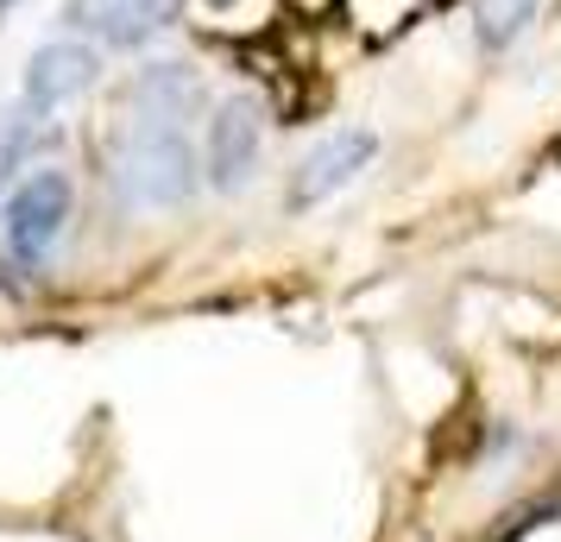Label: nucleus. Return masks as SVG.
Returning a JSON list of instances; mask_svg holds the SVG:
<instances>
[{
    "label": "nucleus",
    "instance_id": "1",
    "mask_svg": "<svg viewBox=\"0 0 561 542\" xmlns=\"http://www.w3.org/2000/svg\"><path fill=\"white\" fill-rule=\"evenodd\" d=\"M114 189L127 208H183L196 189H203V158L190 146L183 120H133L114 146Z\"/></svg>",
    "mask_w": 561,
    "mask_h": 542
},
{
    "label": "nucleus",
    "instance_id": "2",
    "mask_svg": "<svg viewBox=\"0 0 561 542\" xmlns=\"http://www.w3.org/2000/svg\"><path fill=\"white\" fill-rule=\"evenodd\" d=\"M70 215H77V177L64 164H38L32 177L13 183V196L0 203V246L20 272H45L70 233Z\"/></svg>",
    "mask_w": 561,
    "mask_h": 542
},
{
    "label": "nucleus",
    "instance_id": "3",
    "mask_svg": "<svg viewBox=\"0 0 561 542\" xmlns=\"http://www.w3.org/2000/svg\"><path fill=\"white\" fill-rule=\"evenodd\" d=\"M64 32L102 51H146L158 32L183 20V0H64Z\"/></svg>",
    "mask_w": 561,
    "mask_h": 542
},
{
    "label": "nucleus",
    "instance_id": "4",
    "mask_svg": "<svg viewBox=\"0 0 561 542\" xmlns=\"http://www.w3.org/2000/svg\"><path fill=\"white\" fill-rule=\"evenodd\" d=\"M259 152H265V114L247 95H228L203 127V183L221 196H240L259 171Z\"/></svg>",
    "mask_w": 561,
    "mask_h": 542
},
{
    "label": "nucleus",
    "instance_id": "5",
    "mask_svg": "<svg viewBox=\"0 0 561 542\" xmlns=\"http://www.w3.org/2000/svg\"><path fill=\"white\" fill-rule=\"evenodd\" d=\"M95 82H102V45L64 32V38H45V45L26 57V70H20V102L38 107V114H57V107L82 102Z\"/></svg>",
    "mask_w": 561,
    "mask_h": 542
},
{
    "label": "nucleus",
    "instance_id": "6",
    "mask_svg": "<svg viewBox=\"0 0 561 542\" xmlns=\"http://www.w3.org/2000/svg\"><path fill=\"white\" fill-rule=\"evenodd\" d=\"M379 158V132L373 127H341V132H329L316 152L290 171V189H284V203H290V215H309V208H322V203H334L347 183L366 171Z\"/></svg>",
    "mask_w": 561,
    "mask_h": 542
},
{
    "label": "nucleus",
    "instance_id": "7",
    "mask_svg": "<svg viewBox=\"0 0 561 542\" xmlns=\"http://www.w3.org/2000/svg\"><path fill=\"white\" fill-rule=\"evenodd\" d=\"M133 102L146 107V120H190L203 102V70L196 64H146L133 77Z\"/></svg>",
    "mask_w": 561,
    "mask_h": 542
},
{
    "label": "nucleus",
    "instance_id": "8",
    "mask_svg": "<svg viewBox=\"0 0 561 542\" xmlns=\"http://www.w3.org/2000/svg\"><path fill=\"white\" fill-rule=\"evenodd\" d=\"M536 13H542V0H473V45L485 57H505L536 26Z\"/></svg>",
    "mask_w": 561,
    "mask_h": 542
},
{
    "label": "nucleus",
    "instance_id": "9",
    "mask_svg": "<svg viewBox=\"0 0 561 542\" xmlns=\"http://www.w3.org/2000/svg\"><path fill=\"white\" fill-rule=\"evenodd\" d=\"M13 171H20V164H13V158H0V203L13 196Z\"/></svg>",
    "mask_w": 561,
    "mask_h": 542
},
{
    "label": "nucleus",
    "instance_id": "10",
    "mask_svg": "<svg viewBox=\"0 0 561 542\" xmlns=\"http://www.w3.org/2000/svg\"><path fill=\"white\" fill-rule=\"evenodd\" d=\"M13 7H20V0H0V20H7V13H13Z\"/></svg>",
    "mask_w": 561,
    "mask_h": 542
}]
</instances>
